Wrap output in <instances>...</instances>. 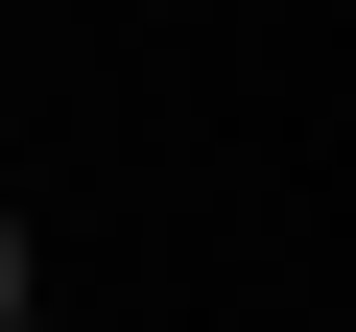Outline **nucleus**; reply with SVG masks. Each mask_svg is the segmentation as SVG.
Wrapping results in <instances>:
<instances>
[{
    "mask_svg": "<svg viewBox=\"0 0 356 332\" xmlns=\"http://www.w3.org/2000/svg\"><path fill=\"white\" fill-rule=\"evenodd\" d=\"M0 332H24V214H0Z\"/></svg>",
    "mask_w": 356,
    "mask_h": 332,
    "instance_id": "f257e3e1",
    "label": "nucleus"
},
{
    "mask_svg": "<svg viewBox=\"0 0 356 332\" xmlns=\"http://www.w3.org/2000/svg\"><path fill=\"white\" fill-rule=\"evenodd\" d=\"M24 332H48V308H24Z\"/></svg>",
    "mask_w": 356,
    "mask_h": 332,
    "instance_id": "f03ea898",
    "label": "nucleus"
}]
</instances>
